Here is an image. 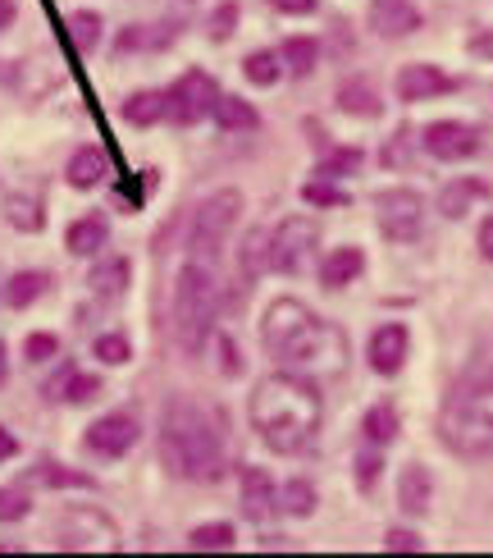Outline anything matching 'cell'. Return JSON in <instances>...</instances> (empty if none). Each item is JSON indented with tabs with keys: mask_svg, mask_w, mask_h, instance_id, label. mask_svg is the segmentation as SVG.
<instances>
[{
	"mask_svg": "<svg viewBox=\"0 0 493 558\" xmlns=\"http://www.w3.org/2000/svg\"><path fill=\"white\" fill-rule=\"evenodd\" d=\"M279 513L288 518H311L316 513V485L311 481H284L279 485Z\"/></svg>",
	"mask_w": 493,
	"mask_h": 558,
	"instance_id": "obj_30",
	"label": "cell"
},
{
	"mask_svg": "<svg viewBox=\"0 0 493 558\" xmlns=\"http://www.w3.org/2000/svg\"><path fill=\"white\" fill-rule=\"evenodd\" d=\"M215 124L224 129V133H251V129H261V114H256V106L251 101H243V97H215Z\"/></svg>",
	"mask_w": 493,
	"mask_h": 558,
	"instance_id": "obj_25",
	"label": "cell"
},
{
	"mask_svg": "<svg viewBox=\"0 0 493 558\" xmlns=\"http://www.w3.org/2000/svg\"><path fill=\"white\" fill-rule=\"evenodd\" d=\"M238 545V531L229 522H206V526H193V536H187V549H233Z\"/></svg>",
	"mask_w": 493,
	"mask_h": 558,
	"instance_id": "obj_36",
	"label": "cell"
},
{
	"mask_svg": "<svg viewBox=\"0 0 493 558\" xmlns=\"http://www.w3.org/2000/svg\"><path fill=\"white\" fill-rule=\"evenodd\" d=\"M420 151L434 156V160H448V166H457V160H471L484 151V133L476 124H466V120H434L420 129Z\"/></svg>",
	"mask_w": 493,
	"mask_h": 558,
	"instance_id": "obj_10",
	"label": "cell"
},
{
	"mask_svg": "<svg viewBox=\"0 0 493 558\" xmlns=\"http://www.w3.org/2000/svg\"><path fill=\"white\" fill-rule=\"evenodd\" d=\"M238 211H243V193L238 189H220L210 193L197 211H193V229H187V252L197 262H215L220 247L229 239V229L238 225Z\"/></svg>",
	"mask_w": 493,
	"mask_h": 558,
	"instance_id": "obj_6",
	"label": "cell"
},
{
	"mask_svg": "<svg viewBox=\"0 0 493 558\" xmlns=\"http://www.w3.org/2000/svg\"><path fill=\"white\" fill-rule=\"evenodd\" d=\"M480 257H484V262H493V216L480 225Z\"/></svg>",
	"mask_w": 493,
	"mask_h": 558,
	"instance_id": "obj_48",
	"label": "cell"
},
{
	"mask_svg": "<svg viewBox=\"0 0 493 558\" xmlns=\"http://www.w3.org/2000/svg\"><path fill=\"white\" fill-rule=\"evenodd\" d=\"M233 23H238V5H233V0H224V5L210 14V37L215 41H224L229 33H233Z\"/></svg>",
	"mask_w": 493,
	"mask_h": 558,
	"instance_id": "obj_44",
	"label": "cell"
},
{
	"mask_svg": "<svg viewBox=\"0 0 493 558\" xmlns=\"http://www.w3.org/2000/svg\"><path fill=\"white\" fill-rule=\"evenodd\" d=\"M137 439H143V422H137V412L120 408V412L97 416V422L87 426L83 445H87V453H97V458H124V453L137 449Z\"/></svg>",
	"mask_w": 493,
	"mask_h": 558,
	"instance_id": "obj_11",
	"label": "cell"
},
{
	"mask_svg": "<svg viewBox=\"0 0 493 558\" xmlns=\"http://www.w3.org/2000/svg\"><path fill=\"white\" fill-rule=\"evenodd\" d=\"M266 5L279 10V14H288V19H301V14H316L320 0H266Z\"/></svg>",
	"mask_w": 493,
	"mask_h": 558,
	"instance_id": "obj_46",
	"label": "cell"
},
{
	"mask_svg": "<svg viewBox=\"0 0 493 558\" xmlns=\"http://www.w3.org/2000/svg\"><path fill=\"white\" fill-rule=\"evenodd\" d=\"M374 216H380L389 243H416L426 229V197L416 189H384L374 197Z\"/></svg>",
	"mask_w": 493,
	"mask_h": 558,
	"instance_id": "obj_9",
	"label": "cell"
},
{
	"mask_svg": "<svg viewBox=\"0 0 493 558\" xmlns=\"http://www.w3.org/2000/svg\"><path fill=\"white\" fill-rule=\"evenodd\" d=\"M160 462L174 481L210 485L224 472L220 422L193 399H170L160 412Z\"/></svg>",
	"mask_w": 493,
	"mask_h": 558,
	"instance_id": "obj_4",
	"label": "cell"
},
{
	"mask_svg": "<svg viewBox=\"0 0 493 558\" xmlns=\"http://www.w3.org/2000/svg\"><path fill=\"white\" fill-rule=\"evenodd\" d=\"M461 83L453 74H443L439 64H403L397 69V101L403 106H416V101H434V97H448V92H457Z\"/></svg>",
	"mask_w": 493,
	"mask_h": 558,
	"instance_id": "obj_13",
	"label": "cell"
},
{
	"mask_svg": "<svg viewBox=\"0 0 493 558\" xmlns=\"http://www.w3.org/2000/svg\"><path fill=\"white\" fill-rule=\"evenodd\" d=\"M251 430L266 439V449L279 458H297L316 449V435L324 422V403H320V385L293 371H274L261 385L251 389Z\"/></svg>",
	"mask_w": 493,
	"mask_h": 558,
	"instance_id": "obj_2",
	"label": "cell"
},
{
	"mask_svg": "<svg viewBox=\"0 0 493 558\" xmlns=\"http://www.w3.org/2000/svg\"><path fill=\"white\" fill-rule=\"evenodd\" d=\"M279 74H284V60H279V51H251L243 60V78L256 83V87H274Z\"/></svg>",
	"mask_w": 493,
	"mask_h": 558,
	"instance_id": "obj_31",
	"label": "cell"
},
{
	"mask_svg": "<svg viewBox=\"0 0 493 558\" xmlns=\"http://www.w3.org/2000/svg\"><path fill=\"white\" fill-rule=\"evenodd\" d=\"M5 216H10L14 229H23V234H37V229L46 225L41 202H37V197H23V193H14V197L5 202Z\"/></svg>",
	"mask_w": 493,
	"mask_h": 558,
	"instance_id": "obj_34",
	"label": "cell"
},
{
	"mask_svg": "<svg viewBox=\"0 0 493 558\" xmlns=\"http://www.w3.org/2000/svg\"><path fill=\"white\" fill-rule=\"evenodd\" d=\"M106 243H110V220L101 211L78 216L74 225H69V234H64V247L74 252V257H97Z\"/></svg>",
	"mask_w": 493,
	"mask_h": 558,
	"instance_id": "obj_20",
	"label": "cell"
},
{
	"mask_svg": "<svg viewBox=\"0 0 493 558\" xmlns=\"http://www.w3.org/2000/svg\"><path fill=\"white\" fill-rule=\"evenodd\" d=\"M397 430H403V416H397L393 403H374L361 416V435H366V445H374V449H389L397 439Z\"/></svg>",
	"mask_w": 493,
	"mask_h": 558,
	"instance_id": "obj_24",
	"label": "cell"
},
{
	"mask_svg": "<svg viewBox=\"0 0 493 558\" xmlns=\"http://www.w3.org/2000/svg\"><path fill=\"white\" fill-rule=\"evenodd\" d=\"M215 316H220V279L210 270V262L193 257L174 279V316H170V330L183 357H197L210 343Z\"/></svg>",
	"mask_w": 493,
	"mask_h": 558,
	"instance_id": "obj_5",
	"label": "cell"
},
{
	"mask_svg": "<svg viewBox=\"0 0 493 558\" xmlns=\"http://www.w3.org/2000/svg\"><path fill=\"white\" fill-rule=\"evenodd\" d=\"M215 97H220L215 78H210L206 69H187V74H178L170 87H164V120L178 124V129H193L215 110Z\"/></svg>",
	"mask_w": 493,
	"mask_h": 558,
	"instance_id": "obj_7",
	"label": "cell"
},
{
	"mask_svg": "<svg viewBox=\"0 0 493 558\" xmlns=\"http://www.w3.org/2000/svg\"><path fill=\"white\" fill-rule=\"evenodd\" d=\"M301 202L316 206V211H334V206H347V202H352V193H343L334 179H320V174H316L307 189H301Z\"/></svg>",
	"mask_w": 493,
	"mask_h": 558,
	"instance_id": "obj_35",
	"label": "cell"
},
{
	"mask_svg": "<svg viewBox=\"0 0 493 558\" xmlns=\"http://www.w3.org/2000/svg\"><path fill=\"white\" fill-rule=\"evenodd\" d=\"M23 357H28V362H51V357H60V339L46 335V330L28 335V339H23Z\"/></svg>",
	"mask_w": 493,
	"mask_h": 558,
	"instance_id": "obj_41",
	"label": "cell"
},
{
	"mask_svg": "<svg viewBox=\"0 0 493 558\" xmlns=\"http://www.w3.org/2000/svg\"><path fill=\"white\" fill-rule=\"evenodd\" d=\"M5 380H10V348L0 343V389H5Z\"/></svg>",
	"mask_w": 493,
	"mask_h": 558,
	"instance_id": "obj_51",
	"label": "cell"
},
{
	"mask_svg": "<svg viewBox=\"0 0 493 558\" xmlns=\"http://www.w3.org/2000/svg\"><path fill=\"white\" fill-rule=\"evenodd\" d=\"M334 101H338V110H343V114H357V120H380V110H384L380 87H374L366 74H357V78H343Z\"/></svg>",
	"mask_w": 493,
	"mask_h": 558,
	"instance_id": "obj_18",
	"label": "cell"
},
{
	"mask_svg": "<svg viewBox=\"0 0 493 558\" xmlns=\"http://www.w3.org/2000/svg\"><path fill=\"white\" fill-rule=\"evenodd\" d=\"M14 19H19V5H14V0H0V33L14 28Z\"/></svg>",
	"mask_w": 493,
	"mask_h": 558,
	"instance_id": "obj_50",
	"label": "cell"
},
{
	"mask_svg": "<svg viewBox=\"0 0 493 558\" xmlns=\"http://www.w3.org/2000/svg\"><path fill=\"white\" fill-rule=\"evenodd\" d=\"M60 549H120V531H114L97 508H69L56 522Z\"/></svg>",
	"mask_w": 493,
	"mask_h": 558,
	"instance_id": "obj_12",
	"label": "cell"
},
{
	"mask_svg": "<svg viewBox=\"0 0 493 558\" xmlns=\"http://www.w3.org/2000/svg\"><path fill=\"white\" fill-rule=\"evenodd\" d=\"M120 114H124L133 129H151V124H160V120H164V92H151V87L133 92V97L120 106Z\"/></svg>",
	"mask_w": 493,
	"mask_h": 558,
	"instance_id": "obj_27",
	"label": "cell"
},
{
	"mask_svg": "<svg viewBox=\"0 0 493 558\" xmlns=\"http://www.w3.org/2000/svg\"><path fill=\"white\" fill-rule=\"evenodd\" d=\"M51 393H56V399H64V403H91V399L101 393V376H87V371H69L64 385H51Z\"/></svg>",
	"mask_w": 493,
	"mask_h": 558,
	"instance_id": "obj_33",
	"label": "cell"
},
{
	"mask_svg": "<svg viewBox=\"0 0 493 558\" xmlns=\"http://www.w3.org/2000/svg\"><path fill=\"white\" fill-rule=\"evenodd\" d=\"M380 468H384V462H380V449L370 445V453L357 458V485H361V490H374V481H380Z\"/></svg>",
	"mask_w": 493,
	"mask_h": 558,
	"instance_id": "obj_43",
	"label": "cell"
},
{
	"mask_svg": "<svg viewBox=\"0 0 493 558\" xmlns=\"http://www.w3.org/2000/svg\"><path fill=\"white\" fill-rule=\"evenodd\" d=\"M361 270H366V252L361 247H334L320 262V284L324 289H347L352 279H361Z\"/></svg>",
	"mask_w": 493,
	"mask_h": 558,
	"instance_id": "obj_21",
	"label": "cell"
},
{
	"mask_svg": "<svg viewBox=\"0 0 493 558\" xmlns=\"http://www.w3.org/2000/svg\"><path fill=\"white\" fill-rule=\"evenodd\" d=\"M69 41H74V51H97V41H101V14L97 10H78V14H69Z\"/></svg>",
	"mask_w": 493,
	"mask_h": 558,
	"instance_id": "obj_32",
	"label": "cell"
},
{
	"mask_svg": "<svg viewBox=\"0 0 493 558\" xmlns=\"http://www.w3.org/2000/svg\"><path fill=\"white\" fill-rule=\"evenodd\" d=\"M361 160H366V151L361 147H334L329 151L320 166H316V174L320 179H343V174H357L361 170Z\"/></svg>",
	"mask_w": 493,
	"mask_h": 558,
	"instance_id": "obj_37",
	"label": "cell"
},
{
	"mask_svg": "<svg viewBox=\"0 0 493 558\" xmlns=\"http://www.w3.org/2000/svg\"><path fill=\"white\" fill-rule=\"evenodd\" d=\"M28 513H33L28 490H10V485H0V522H23Z\"/></svg>",
	"mask_w": 493,
	"mask_h": 558,
	"instance_id": "obj_40",
	"label": "cell"
},
{
	"mask_svg": "<svg viewBox=\"0 0 493 558\" xmlns=\"http://www.w3.org/2000/svg\"><path fill=\"white\" fill-rule=\"evenodd\" d=\"M91 357L106 362V366H124V362L133 357V343H128V335H120V330L97 335V343H91Z\"/></svg>",
	"mask_w": 493,
	"mask_h": 558,
	"instance_id": "obj_38",
	"label": "cell"
},
{
	"mask_svg": "<svg viewBox=\"0 0 493 558\" xmlns=\"http://www.w3.org/2000/svg\"><path fill=\"white\" fill-rule=\"evenodd\" d=\"M420 23H426V14L416 0H370V28L380 37H411Z\"/></svg>",
	"mask_w": 493,
	"mask_h": 558,
	"instance_id": "obj_16",
	"label": "cell"
},
{
	"mask_svg": "<svg viewBox=\"0 0 493 558\" xmlns=\"http://www.w3.org/2000/svg\"><path fill=\"white\" fill-rule=\"evenodd\" d=\"M489 197V183L484 179H453L448 189L439 193V211L448 216V220H461V216H471V206Z\"/></svg>",
	"mask_w": 493,
	"mask_h": 558,
	"instance_id": "obj_22",
	"label": "cell"
},
{
	"mask_svg": "<svg viewBox=\"0 0 493 558\" xmlns=\"http://www.w3.org/2000/svg\"><path fill=\"white\" fill-rule=\"evenodd\" d=\"M279 60H284V74L307 78V74H316L320 46H316V37H284V46H279Z\"/></svg>",
	"mask_w": 493,
	"mask_h": 558,
	"instance_id": "obj_26",
	"label": "cell"
},
{
	"mask_svg": "<svg viewBox=\"0 0 493 558\" xmlns=\"http://www.w3.org/2000/svg\"><path fill=\"white\" fill-rule=\"evenodd\" d=\"M407 348H411L407 325H403V320H384L380 330L370 335V348H366L370 371H374V376H384V380H393L397 371L407 366Z\"/></svg>",
	"mask_w": 493,
	"mask_h": 558,
	"instance_id": "obj_14",
	"label": "cell"
},
{
	"mask_svg": "<svg viewBox=\"0 0 493 558\" xmlns=\"http://www.w3.org/2000/svg\"><path fill=\"white\" fill-rule=\"evenodd\" d=\"M407 147H411V129H397L393 143H384V166H407Z\"/></svg>",
	"mask_w": 493,
	"mask_h": 558,
	"instance_id": "obj_45",
	"label": "cell"
},
{
	"mask_svg": "<svg viewBox=\"0 0 493 558\" xmlns=\"http://www.w3.org/2000/svg\"><path fill=\"white\" fill-rule=\"evenodd\" d=\"M261 343L274 357V366L293 371V376H307L316 385L338 380L347 371V335L334 320H324L320 312H311L307 302L297 298H279L270 302V312L261 320Z\"/></svg>",
	"mask_w": 493,
	"mask_h": 558,
	"instance_id": "obj_1",
	"label": "cell"
},
{
	"mask_svg": "<svg viewBox=\"0 0 493 558\" xmlns=\"http://www.w3.org/2000/svg\"><path fill=\"white\" fill-rule=\"evenodd\" d=\"M238 270H243V284H251V279L266 270V229H251V234H247V247H243V257H238Z\"/></svg>",
	"mask_w": 493,
	"mask_h": 558,
	"instance_id": "obj_39",
	"label": "cell"
},
{
	"mask_svg": "<svg viewBox=\"0 0 493 558\" xmlns=\"http://www.w3.org/2000/svg\"><path fill=\"white\" fill-rule=\"evenodd\" d=\"M430 499H434V476H430V468H420V462H407L403 476H397V508H403L407 518H426V513H430Z\"/></svg>",
	"mask_w": 493,
	"mask_h": 558,
	"instance_id": "obj_17",
	"label": "cell"
},
{
	"mask_svg": "<svg viewBox=\"0 0 493 558\" xmlns=\"http://www.w3.org/2000/svg\"><path fill=\"white\" fill-rule=\"evenodd\" d=\"M137 46H151V37H147V28H137V23H133V28L120 37V46H114V51L128 56V51H137Z\"/></svg>",
	"mask_w": 493,
	"mask_h": 558,
	"instance_id": "obj_47",
	"label": "cell"
},
{
	"mask_svg": "<svg viewBox=\"0 0 493 558\" xmlns=\"http://www.w3.org/2000/svg\"><path fill=\"white\" fill-rule=\"evenodd\" d=\"M106 174H110V160H106V151H101V147H91V143H87V147H78L74 156H69V166H64L69 189H78V193L101 189Z\"/></svg>",
	"mask_w": 493,
	"mask_h": 558,
	"instance_id": "obj_19",
	"label": "cell"
},
{
	"mask_svg": "<svg viewBox=\"0 0 493 558\" xmlns=\"http://www.w3.org/2000/svg\"><path fill=\"white\" fill-rule=\"evenodd\" d=\"M384 549L389 554H420V549H426V541H420L416 531H407V526H393L384 536Z\"/></svg>",
	"mask_w": 493,
	"mask_h": 558,
	"instance_id": "obj_42",
	"label": "cell"
},
{
	"mask_svg": "<svg viewBox=\"0 0 493 558\" xmlns=\"http://www.w3.org/2000/svg\"><path fill=\"white\" fill-rule=\"evenodd\" d=\"M439 439L466 462L493 458V353L471 357L448 385L439 408Z\"/></svg>",
	"mask_w": 493,
	"mask_h": 558,
	"instance_id": "obj_3",
	"label": "cell"
},
{
	"mask_svg": "<svg viewBox=\"0 0 493 558\" xmlns=\"http://www.w3.org/2000/svg\"><path fill=\"white\" fill-rule=\"evenodd\" d=\"M46 289H51V275L46 270H19V275H10V284H5V302L14 312H23V307H33Z\"/></svg>",
	"mask_w": 493,
	"mask_h": 558,
	"instance_id": "obj_28",
	"label": "cell"
},
{
	"mask_svg": "<svg viewBox=\"0 0 493 558\" xmlns=\"http://www.w3.org/2000/svg\"><path fill=\"white\" fill-rule=\"evenodd\" d=\"M128 279H133V266H128V257H110V262H101L97 270H91V293L97 298H120L124 289H128Z\"/></svg>",
	"mask_w": 493,
	"mask_h": 558,
	"instance_id": "obj_29",
	"label": "cell"
},
{
	"mask_svg": "<svg viewBox=\"0 0 493 558\" xmlns=\"http://www.w3.org/2000/svg\"><path fill=\"white\" fill-rule=\"evenodd\" d=\"M14 453H19V439H14L5 426H0V462H10Z\"/></svg>",
	"mask_w": 493,
	"mask_h": 558,
	"instance_id": "obj_49",
	"label": "cell"
},
{
	"mask_svg": "<svg viewBox=\"0 0 493 558\" xmlns=\"http://www.w3.org/2000/svg\"><path fill=\"white\" fill-rule=\"evenodd\" d=\"M33 485H46V490H97V476H87V472H74V468H64V462H51V458H41L37 468L28 472Z\"/></svg>",
	"mask_w": 493,
	"mask_h": 558,
	"instance_id": "obj_23",
	"label": "cell"
},
{
	"mask_svg": "<svg viewBox=\"0 0 493 558\" xmlns=\"http://www.w3.org/2000/svg\"><path fill=\"white\" fill-rule=\"evenodd\" d=\"M316 220L307 216H288L279 220V229H266V266L279 275H297L301 266L311 262L316 252Z\"/></svg>",
	"mask_w": 493,
	"mask_h": 558,
	"instance_id": "obj_8",
	"label": "cell"
},
{
	"mask_svg": "<svg viewBox=\"0 0 493 558\" xmlns=\"http://www.w3.org/2000/svg\"><path fill=\"white\" fill-rule=\"evenodd\" d=\"M238 508L247 522H270V513L279 508V485L270 481L266 468H247L238 472Z\"/></svg>",
	"mask_w": 493,
	"mask_h": 558,
	"instance_id": "obj_15",
	"label": "cell"
}]
</instances>
